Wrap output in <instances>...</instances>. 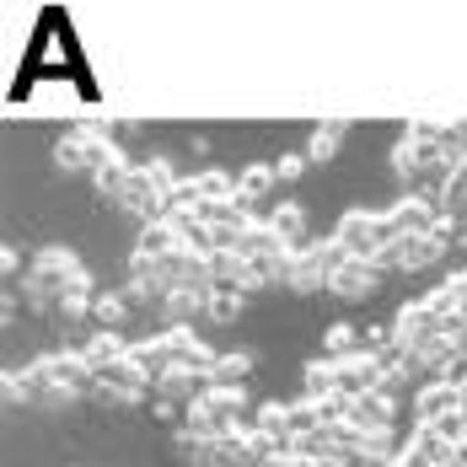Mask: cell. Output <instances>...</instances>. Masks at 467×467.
<instances>
[]
</instances>
